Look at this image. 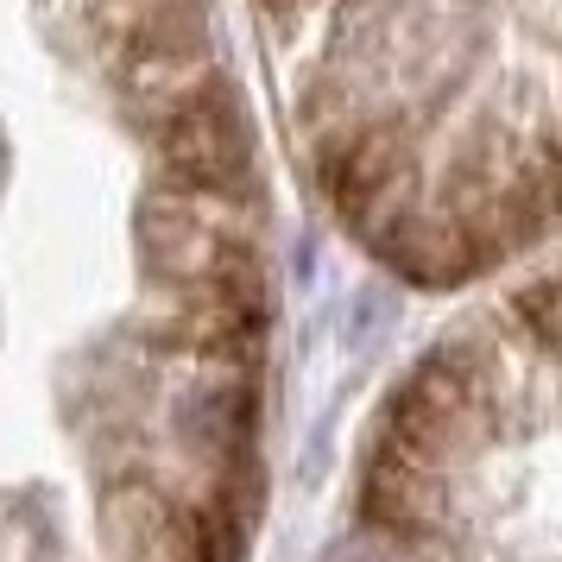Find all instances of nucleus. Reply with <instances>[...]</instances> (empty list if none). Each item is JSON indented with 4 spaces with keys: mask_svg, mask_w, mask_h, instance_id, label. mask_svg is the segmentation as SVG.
Wrapping results in <instances>:
<instances>
[{
    "mask_svg": "<svg viewBox=\"0 0 562 562\" xmlns=\"http://www.w3.org/2000/svg\"><path fill=\"white\" fill-rule=\"evenodd\" d=\"M272 247L215 0H0V562H240Z\"/></svg>",
    "mask_w": 562,
    "mask_h": 562,
    "instance_id": "nucleus-1",
    "label": "nucleus"
}]
</instances>
